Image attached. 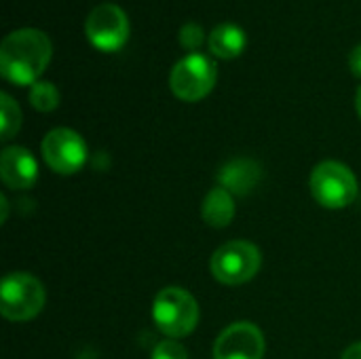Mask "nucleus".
Here are the masks:
<instances>
[{
	"label": "nucleus",
	"mask_w": 361,
	"mask_h": 359,
	"mask_svg": "<svg viewBox=\"0 0 361 359\" xmlns=\"http://www.w3.org/2000/svg\"><path fill=\"white\" fill-rule=\"evenodd\" d=\"M53 57L51 38L36 28H19L0 44V74L13 85H34Z\"/></svg>",
	"instance_id": "obj_1"
},
{
	"label": "nucleus",
	"mask_w": 361,
	"mask_h": 359,
	"mask_svg": "<svg viewBox=\"0 0 361 359\" xmlns=\"http://www.w3.org/2000/svg\"><path fill=\"white\" fill-rule=\"evenodd\" d=\"M152 320L167 339L188 336L199 324V305L184 288H163L152 303Z\"/></svg>",
	"instance_id": "obj_2"
},
{
	"label": "nucleus",
	"mask_w": 361,
	"mask_h": 359,
	"mask_svg": "<svg viewBox=\"0 0 361 359\" xmlns=\"http://www.w3.org/2000/svg\"><path fill=\"white\" fill-rule=\"evenodd\" d=\"M355 174L338 161H322L311 171V193L326 209H345L357 197Z\"/></svg>",
	"instance_id": "obj_3"
},
{
	"label": "nucleus",
	"mask_w": 361,
	"mask_h": 359,
	"mask_svg": "<svg viewBox=\"0 0 361 359\" xmlns=\"http://www.w3.org/2000/svg\"><path fill=\"white\" fill-rule=\"evenodd\" d=\"M42 284L30 273H8L0 286V313L8 322H30L44 307Z\"/></svg>",
	"instance_id": "obj_4"
},
{
	"label": "nucleus",
	"mask_w": 361,
	"mask_h": 359,
	"mask_svg": "<svg viewBox=\"0 0 361 359\" xmlns=\"http://www.w3.org/2000/svg\"><path fill=\"white\" fill-rule=\"evenodd\" d=\"M209 267L216 281L224 286H243L258 275L262 267V254L258 245L237 239L220 245L214 252Z\"/></svg>",
	"instance_id": "obj_5"
},
{
	"label": "nucleus",
	"mask_w": 361,
	"mask_h": 359,
	"mask_svg": "<svg viewBox=\"0 0 361 359\" xmlns=\"http://www.w3.org/2000/svg\"><path fill=\"white\" fill-rule=\"evenodd\" d=\"M216 61L205 53H188L176 61L169 74V87L182 102H199L207 97L216 85Z\"/></svg>",
	"instance_id": "obj_6"
},
{
	"label": "nucleus",
	"mask_w": 361,
	"mask_h": 359,
	"mask_svg": "<svg viewBox=\"0 0 361 359\" xmlns=\"http://www.w3.org/2000/svg\"><path fill=\"white\" fill-rule=\"evenodd\" d=\"M85 34L95 49L104 53H114L123 49L129 38L127 13L118 4L102 2L89 11L85 19Z\"/></svg>",
	"instance_id": "obj_7"
},
{
	"label": "nucleus",
	"mask_w": 361,
	"mask_h": 359,
	"mask_svg": "<svg viewBox=\"0 0 361 359\" xmlns=\"http://www.w3.org/2000/svg\"><path fill=\"white\" fill-rule=\"evenodd\" d=\"M42 157L55 174L72 176L87 163L89 150L85 140L74 129L55 127L42 140Z\"/></svg>",
	"instance_id": "obj_8"
},
{
	"label": "nucleus",
	"mask_w": 361,
	"mask_h": 359,
	"mask_svg": "<svg viewBox=\"0 0 361 359\" xmlns=\"http://www.w3.org/2000/svg\"><path fill=\"white\" fill-rule=\"evenodd\" d=\"M264 336L258 326L250 322H237L222 330L214 345V359H262Z\"/></svg>",
	"instance_id": "obj_9"
},
{
	"label": "nucleus",
	"mask_w": 361,
	"mask_h": 359,
	"mask_svg": "<svg viewBox=\"0 0 361 359\" xmlns=\"http://www.w3.org/2000/svg\"><path fill=\"white\" fill-rule=\"evenodd\" d=\"M0 178L11 190H27L38 180V163L23 146H8L0 154Z\"/></svg>",
	"instance_id": "obj_10"
},
{
	"label": "nucleus",
	"mask_w": 361,
	"mask_h": 359,
	"mask_svg": "<svg viewBox=\"0 0 361 359\" xmlns=\"http://www.w3.org/2000/svg\"><path fill=\"white\" fill-rule=\"evenodd\" d=\"M260 180H262V167L258 161L252 159H233L218 174L220 186L237 197L250 195L260 184Z\"/></svg>",
	"instance_id": "obj_11"
},
{
	"label": "nucleus",
	"mask_w": 361,
	"mask_h": 359,
	"mask_svg": "<svg viewBox=\"0 0 361 359\" xmlns=\"http://www.w3.org/2000/svg\"><path fill=\"white\" fill-rule=\"evenodd\" d=\"M245 44H247V34L243 32V28L239 23H231V21L218 23L207 36L209 51L220 59L239 57L243 53Z\"/></svg>",
	"instance_id": "obj_12"
},
{
	"label": "nucleus",
	"mask_w": 361,
	"mask_h": 359,
	"mask_svg": "<svg viewBox=\"0 0 361 359\" xmlns=\"http://www.w3.org/2000/svg\"><path fill=\"white\" fill-rule=\"evenodd\" d=\"M201 216L214 229L228 226L233 222V218H235V197L222 186L212 188L207 193V197L203 199Z\"/></svg>",
	"instance_id": "obj_13"
},
{
	"label": "nucleus",
	"mask_w": 361,
	"mask_h": 359,
	"mask_svg": "<svg viewBox=\"0 0 361 359\" xmlns=\"http://www.w3.org/2000/svg\"><path fill=\"white\" fill-rule=\"evenodd\" d=\"M21 127V110L19 104L8 95L0 93V140H11Z\"/></svg>",
	"instance_id": "obj_14"
},
{
	"label": "nucleus",
	"mask_w": 361,
	"mask_h": 359,
	"mask_svg": "<svg viewBox=\"0 0 361 359\" xmlns=\"http://www.w3.org/2000/svg\"><path fill=\"white\" fill-rule=\"evenodd\" d=\"M30 104L38 112H53L59 106V91L53 83L49 80H38L30 87Z\"/></svg>",
	"instance_id": "obj_15"
},
{
	"label": "nucleus",
	"mask_w": 361,
	"mask_h": 359,
	"mask_svg": "<svg viewBox=\"0 0 361 359\" xmlns=\"http://www.w3.org/2000/svg\"><path fill=\"white\" fill-rule=\"evenodd\" d=\"M178 38H180V44H182L186 51L197 53V49H199V47L203 44V40H205V32H203V28H201L197 21H186V23L180 28Z\"/></svg>",
	"instance_id": "obj_16"
},
{
	"label": "nucleus",
	"mask_w": 361,
	"mask_h": 359,
	"mask_svg": "<svg viewBox=\"0 0 361 359\" xmlns=\"http://www.w3.org/2000/svg\"><path fill=\"white\" fill-rule=\"evenodd\" d=\"M150 359H188V351L182 343H178L176 339H167L161 341L154 349Z\"/></svg>",
	"instance_id": "obj_17"
},
{
	"label": "nucleus",
	"mask_w": 361,
	"mask_h": 359,
	"mask_svg": "<svg viewBox=\"0 0 361 359\" xmlns=\"http://www.w3.org/2000/svg\"><path fill=\"white\" fill-rule=\"evenodd\" d=\"M349 68L357 78H361V42L355 44L349 53Z\"/></svg>",
	"instance_id": "obj_18"
},
{
	"label": "nucleus",
	"mask_w": 361,
	"mask_h": 359,
	"mask_svg": "<svg viewBox=\"0 0 361 359\" xmlns=\"http://www.w3.org/2000/svg\"><path fill=\"white\" fill-rule=\"evenodd\" d=\"M343 359H361V343L351 345V347L343 353Z\"/></svg>",
	"instance_id": "obj_19"
},
{
	"label": "nucleus",
	"mask_w": 361,
	"mask_h": 359,
	"mask_svg": "<svg viewBox=\"0 0 361 359\" xmlns=\"http://www.w3.org/2000/svg\"><path fill=\"white\" fill-rule=\"evenodd\" d=\"M0 207H2V216H0V222L4 224L6 222V216H8V201L4 195H0Z\"/></svg>",
	"instance_id": "obj_20"
},
{
	"label": "nucleus",
	"mask_w": 361,
	"mask_h": 359,
	"mask_svg": "<svg viewBox=\"0 0 361 359\" xmlns=\"http://www.w3.org/2000/svg\"><path fill=\"white\" fill-rule=\"evenodd\" d=\"M355 108H357V114L361 118V87L357 89V95H355Z\"/></svg>",
	"instance_id": "obj_21"
}]
</instances>
